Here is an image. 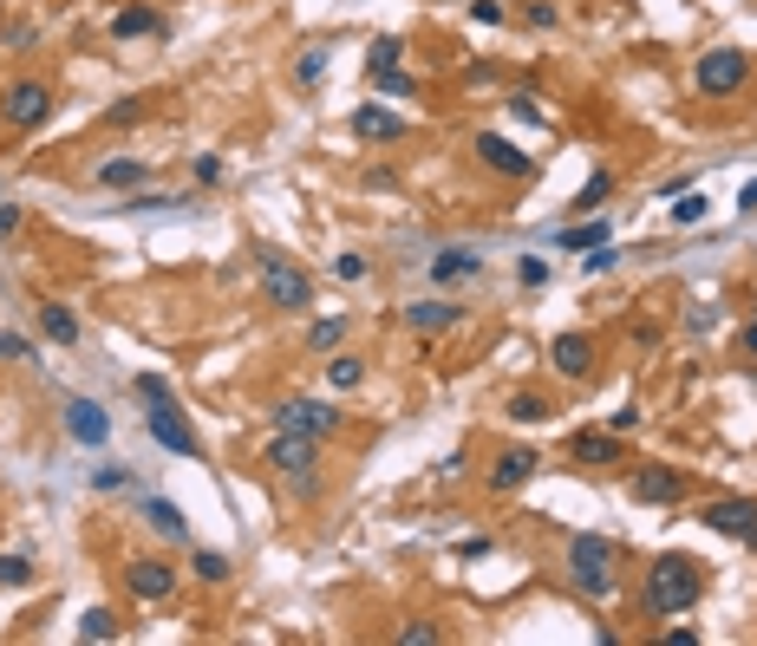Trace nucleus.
Segmentation results:
<instances>
[{
  "label": "nucleus",
  "instance_id": "nucleus-1",
  "mask_svg": "<svg viewBox=\"0 0 757 646\" xmlns=\"http://www.w3.org/2000/svg\"><path fill=\"white\" fill-rule=\"evenodd\" d=\"M698 587H705V574H698L692 555H660L646 569V607L653 614H686L692 601H698Z\"/></svg>",
  "mask_w": 757,
  "mask_h": 646
},
{
  "label": "nucleus",
  "instance_id": "nucleus-2",
  "mask_svg": "<svg viewBox=\"0 0 757 646\" xmlns=\"http://www.w3.org/2000/svg\"><path fill=\"white\" fill-rule=\"evenodd\" d=\"M692 85H698V98H738L751 85V53L745 46H705L692 66Z\"/></svg>",
  "mask_w": 757,
  "mask_h": 646
},
{
  "label": "nucleus",
  "instance_id": "nucleus-3",
  "mask_svg": "<svg viewBox=\"0 0 757 646\" xmlns=\"http://www.w3.org/2000/svg\"><path fill=\"white\" fill-rule=\"evenodd\" d=\"M568 581H575L581 594L608 601V594H614V542H608V536H575V542H568Z\"/></svg>",
  "mask_w": 757,
  "mask_h": 646
},
{
  "label": "nucleus",
  "instance_id": "nucleus-4",
  "mask_svg": "<svg viewBox=\"0 0 757 646\" xmlns=\"http://www.w3.org/2000/svg\"><path fill=\"white\" fill-rule=\"evenodd\" d=\"M144 405H150V412H144L150 444H164V451H177V457H203V437H197V425L183 419L177 392H164V399H144Z\"/></svg>",
  "mask_w": 757,
  "mask_h": 646
},
{
  "label": "nucleus",
  "instance_id": "nucleus-5",
  "mask_svg": "<svg viewBox=\"0 0 757 646\" xmlns=\"http://www.w3.org/2000/svg\"><path fill=\"white\" fill-rule=\"evenodd\" d=\"M262 287H269V300H275L281 314H307L314 307V275L307 268H294L287 255H262Z\"/></svg>",
  "mask_w": 757,
  "mask_h": 646
},
{
  "label": "nucleus",
  "instance_id": "nucleus-6",
  "mask_svg": "<svg viewBox=\"0 0 757 646\" xmlns=\"http://www.w3.org/2000/svg\"><path fill=\"white\" fill-rule=\"evenodd\" d=\"M0 118H7L13 131H40V125L53 118V85H46V78H13L7 98H0Z\"/></svg>",
  "mask_w": 757,
  "mask_h": 646
},
{
  "label": "nucleus",
  "instance_id": "nucleus-7",
  "mask_svg": "<svg viewBox=\"0 0 757 646\" xmlns=\"http://www.w3.org/2000/svg\"><path fill=\"white\" fill-rule=\"evenodd\" d=\"M698 522L712 529V536H732V542H745V549H757V502L751 497H718L698 509Z\"/></svg>",
  "mask_w": 757,
  "mask_h": 646
},
{
  "label": "nucleus",
  "instance_id": "nucleus-8",
  "mask_svg": "<svg viewBox=\"0 0 757 646\" xmlns=\"http://www.w3.org/2000/svg\"><path fill=\"white\" fill-rule=\"evenodd\" d=\"M275 431H301V437H334L340 412L327 399H281L275 405Z\"/></svg>",
  "mask_w": 757,
  "mask_h": 646
},
{
  "label": "nucleus",
  "instance_id": "nucleus-9",
  "mask_svg": "<svg viewBox=\"0 0 757 646\" xmlns=\"http://www.w3.org/2000/svg\"><path fill=\"white\" fill-rule=\"evenodd\" d=\"M477 163L483 170H496V177H509V183H523V177H536V157L529 150H516V144L503 138V131H477Z\"/></svg>",
  "mask_w": 757,
  "mask_h": 646
},
{
  "label": "nucleus",
  "instance_id": "nucleus-10",
  "mask_svg": "<svg viewBox=\"0 0 757 646\" xmlns=\"http://www.w3.org/2000/svg\"><path fill=\"white\" fill-rule=\"evenodd\" d=\"M314 451H320V437L275 431V437H269V451H262V464H269V470H281V477H307V470H314Z\"/></svg>",
  "mask_w": 757,
  "mask_h": 646
},
{
  "label": "nucleus",
  "instance_id": "nucleus-11",
  "mask_svg": "<svg viewBox=\"0 0 757 646\" xmlns=\"http://www.w3.org/2000/svg\"><path fill=\"white\" fill-rule=\"evenodd\" d=\"M125 587H132V601H170L177 594V569L164 555H138V562H125Z\"/></svg>",
  "mask_w": 757,
  "mask_h": 646
},
{
  "label": "nucleus",
  "instance_id": "nucleus-12",
  "mask_svg": "<svg viewBox=\"0 0 757 646\" xmlns=\"http://www.w3.org/2000/svg\"><path fill=\"white\" fill-rule=\"evenodd\" d=\"M536 470H543V451H536V444H509V451L490 464V490H496V497H509V490H523Z\"/></svg>",
  "mask_w": 757,
  "mask_h": 646
},
{
  "label": "nucleus",
  "instance_id": "nucleus-13",
  "mask_svg": "<svg viewBox=\"0 0 757 646\" xmlns=\"http://www.w3.org/2000/svg\"><path fill=\"white\" fill-rule=\"evenodd\" d=\"M549 366L561 372V379H575V385L595 379V340H588V333H555L549 340Z\"/></svg>",
  "mask_w": 757,
  "mask_h": 646
},
{
  "label": "nucleus",
  "instance_id": "nucleus-14",
  "mask_svg": "<svg viewBox=\"0 0 757 646\" xmlns=\"http://www.w3.org/2000/svg\"><path fill=\"white\" fill-rule=\"evenodd\" d=\"M66 437L72 444H85V451H98V444L112 437L105 405H98V399H66Z\"/></svg>",
  "mask_w": 757,
  "mask_h": 646
},
{
  "label": "nucleus",
  "instance_id": "nucleus-15",
  "mask_svg": "<svg viewBox=\"0 0 757 646\" xmlns=\"http://www.w3.org/2000/svg\"><path fill=\"white\" fill-rule=\"evenodd\" d=\"M353 138H366V144H399V138H412V125H406L399 112H386V105H359V112H353Z\"/></svg>",
  "mask_w": 757,
  "mask_h": 646
},
{
  "label": "nucleus",
  "instance_id": "nucleus-16",
  "mask_svg": "<svg viewBox=\"0 0 757 646\" xmlns=\"http://www.w3.org/2000/svg\"><path fill=\"white\" fill-rule=\"evenodd\" d=\"M686 497V477L666 470V464H640L633 470V502H680Z\"/></svg>",
  "mask_w": 757,
  "mask_h": 646
},
{
  "label": "nucleus",
  "instance_id": "nucleus-17",
  "mask_svg": "<svg viewBox=\"0 0 757 646\" xmlns=\"http://www.w3.org/2000/svg\"><path fill=\"white\" fill-rule=\"evenodd\" d=\"M575 464H588V470H608V464H627V451H620L614 431H575Z\"/></svg>",
  "mask_w": 757,
  "mask_h": 646
},
{
  "label": "nucleus",
  "instance_id": "nucleus-18",
  "mask_svg": "<svg viewBox=\"0 0 757 646\" xmlns=\"http://www.w3.org/2000/svg\"><path fill=\"white\" fill-rule=\"evenodd\" d=\"M471 275H483L477 248H444V255H431V282H471Z\"/></svg>",
  "mask_w": 757,
  "mask_h": 646
},
{
  "label": "nucleus",
  "instance_id": "nucleus-19",
  "mask_svg": "<svg viewBox=\"0 0 757 646\" xmlns=\"http://www.w3.org/2000/svg\"><path fill=\"white\" fill-rule=\"evenodd\" d=\"M144 522H150L157 536H170V542H183V536H190V516H183L170 497H144Z\"/></svg>",
  "mask_w": 757,
  "mask_h": 646
},
{
  "label": "nucleus",
  "instance_id": "nucleus-20",
  "mask_svg": "<svg viewBox=\"0 0 757 646\" xmlns=\"http://www.w3.org/2000/svg\"><path fill=\"white\" fill-rule=\"evenodd\" d=\"M150 33H164V13H157V7H125V13H112V40H150Z\"/></svg>",
  "mask_w": 757,
  "mask_h": 646
},
{
  "label": "nucleus",
  "instance_id": "nucleus-21",
  "mask_svg": "<svg viewBox=\"0 0 757 646\" xmlns=\"http://www.w3.org/2000/svg\"><path fill=\"white\" fill-rule=\"evenodd\" d=\"M406 327L412 333H444V327H458V307L451 300H412L406 307Z\"/></svg>",
  "mask_w": 757,
  "mask_h": 646
},
{
  "label": "nucleus",
  "instance_id": "nucleus-22",
  "mask_svg": "<svg viewBox=\"0 0 757 646\" xmlns=\"http://www.w3.org/2000/svg\"><path fill=\"white\" fill-rule=\"evenodd\" d=\"M40 333H46L53 347H78V314L60 307V300H40Z\"/></svg>",
  "mask_w": 757,
  "mask_h": 646
},
{
  "label": "nucleus",
  "instance_id": "nucleus-23",
  "mask_svg": "<svg viewBox=\"0 0 757 646\" xmlns=\"http://www.w3.org/2000/svg\"><path fill=\"white\" fill-rule=\"evenodd\" d=\"M601 242H608V215H581L575 229L555 235V248H575V255H588V248H601Z\"/></svg>",
  "mask_w": 757,
  "mask_h": 646
},
{
  "label": "nucleus",
  "instance_id": "nucleus-24",
  "mask_svg": "<svg viewBox=\"0 0 757 646\" xmlns=\"http://www.w3.org/2000/svg\"><path fill=\"white\" fill-rule=\"evenodd\" d=\"M144 177H150V170H144L138 157H105V163H98V183H105V190H138Z\"/></svg>",
  "mask_w": 757,
  "mask_h": 646
},
{
  "label": "nucleus",
  "instance_id": "nucleus-25",
  "mask_svg": "<svg viewBox=\"0 0 757 646\" xmlns=\"http://www.w3.org/2000/svg\"><path fill=\"white\" fill-rule=\"evenodd\" d=\"M327 72H334V46H307V53L294 60V85H301V92H314Z\"/></svg>",
  "mask_w": 757,
  "mask_h": 646
},
{
  "label": "nucleus",
  "instance_id": "nucleus-26",
  "mask_svg": "<svg viewBox=\"0 0 757 646\" xmlns=\"http://www.w3.org/2000/svg\"><path fill=\"white\" fill-rule=\"evenodd\" d=\"M549 412H555V405L543 399V392H516V399L503 405V419H509V425H543Z\"/></svg>",
  "mask_w": 757,
  "mask_h": 646
},
{
  "label": "nucleus",
  "instance_id": "nucleus-27",
  "mask_svg": "<svg viewBox=\"0 0 757 646\" xmlns=\"http://www.w3.org/2000/svg\"><path fill=\"white\" fill-rule=\"evenodd\" d=\"M608 190H614V177H608V170H595V177H588V183L575 190V203H568V210H575V215H601Z\"/></svg>",
  "mask_w": 757,
  "mask_h": 646
},
{
  "label": "nucleus",
  "instance_id": "nucleus-28",
  "mask_svg": "<svg viewBox=\"0 0 757 646\" xmlns=\"http://www.w3.org/2000/svg\"><path fill=\"white\" fill-rule=\"evenodd\" d=\"M327 385H334V392H359V385H366V359L340 353L334 366H327Z\"/></svg>",
  "mask_w": 757,
  "mask_h": 646
},
{
  "label": "nucleus",
  "instance_id": "nucleus-29",
  "mask_svg": "<svg viewBox=\"0 0 757 646\" xmlns=\"http://www.w3.org/2000/svg\"><path fill=\"white\" fill-rule=\"evenodd\" d=\"M340 340H346V320H340V314H327V320H314V327H307V347H314V353H334Z\"/></svg>",
  "mask_w": 757,
  "mask_h": 646
},
{
  "label": "nucleus",
  "instance_id": "nucleus-30",
  "mask_svg": "<svg viewBox=\"0 0 757 646\" xmlns=\"http://www.w3.org/2000/svg\"><path fill=\"white\" fill-rule=\"evenodd\" d=\"M190 569H197V581H209V587H222V581H229V569H235V562H229V555H222V549H197V562H190Z\"/></svg>",
  "mask_w": 757,
  "mask_h": 646
},
{
  "label": "nucleus",
  "instance_id": "nucleus-31",
  "mask_svg": "<svg viewBox=\"0 0 757 646\" xmlns=\"http://www.w3.org/2000/svg\"><path fill=\"white\" fill-rule=\"evenodd\" d=\"M399 60H406V40H392V33L366 46V72H392V66H399Z\"/></svg>",
  "mask_w": 757,
  "mask_h": 646
},
{
  "label": "nucleus",
  "instance_id": "nucleus-32",
  "mask_svg": "<svg viewBox=\"0 0 757 646\" xmlns=\"http://www.w3.org/2000/svg\"><path fill=\"white\" fill-rule=\"evenodd\" d=\"M78 634H85V640H118V614H112V607H92V614L78 621Z\"/></svg>",
  "mask_w": 757,
  "mask_h": 646
},
{
  "label": "nucleus",
  "instance_id": "nucleus-33",
  "mask_svg": "<svg viewBox=\"0 0 757 646\" xmlns=\"http://www.w3.org/2000/svg\"><path fill=\"white\" fill-rule=\"evenodd\" d=\"M392 640H399V646H438V640H444V627H438V621H406Z\"/></svg>",
  "mask_w": 757,
  "mask_h": 646
},
{
  "label": "nucleus",
  "instance_id": "nucleus-34",
  "mask_svg": "<svg viewBox=\"0 0 757 646\" xmlns=\"http://www.w3.org/2000/svg\"><path fill=\"white\" fill-rule=\"evenodd\" d=\"M27 581H33V562H27L20 549H13V555H0V587H27Z\"/></svg>",
  "mask_w": 757,
  "mask_h": 646
},
{
  "label": "nucleus",
  "instance_id": "nucleus-35",
  "mask_svg": "<svg viewBox=\"0 0 757 646\" xmlns=\"http://www.w3.org/2000/svg\"><path fill=\"white\" fill-rule=\"evenodd\" d=\"M516 282L543 287V282H549V255H523V262H516Z\"/></svg>",
  "mask_w": 757,
  "mask_h": 646
},
{
  "label": "nucleus",
  "instance_id": "nucleus-36",
  "mask_svg": "<svg viewBox=\"0 0 757 646\" xmlns=\"http://www.w3.org/2000/svg\"><path fill=\"white\" fill-rule=\"evenodd\" d=\"M673 222H680V229H698V222H705V197H698V190L680 197V203H673Z\"/></svg>",
  "mask_w": 757,
  "mask_h": 646
},
{
  "label": "nucleus",
  "instance_id": "nucleus-37",
  "mask_svg": "<svg viewBox=\"0 0 757 646\" xmlns=\"http://www.w3.org/2000/svg\"><path fill=\"white\" fill-rule=\"evenodd\" d=\"M614 262H620V248H614V242H601V248H588V255H581V268H588V275H608Z\"/></svg>",
  "mask_w": 757,
  "mask_h": 646
},
{
  "label": "nucleus",
  "instance_id": "nucleus-38",
  "mask_svg": "<svg viewBox=\"0 0 757 646\" xmlns=\"http://www.w3.org/2000/svg\"><path fill=\"white\" fill-rule=\"evenodd\" d=\"M509 112H516L523 125H543V105H536V92H529V85H523V92L509 98Z\"/></svg>",
  "mask_w": 757,
  "mask_h": 646
},
{
  "label": "nucleus",
  "instance_id": "nucleus-39",
  "mask_svg": "<svg viewBox=\"0 0 757 646\" xmlns=\"http://www.w3.org/2000/svg\"><path fill=\"white\" fill-rule=\"evenodd\" d=\"M372 78H379V92H386V98H406V92H412V72H372Z\"/></svg>",
  "mask_w": 757,
  "mask_h": 646
},
{
  "label": "nucleus",
  "instance_id": "nucleus-40",
  "mask_svg": "<svg viewBox=\"0 0 757 646\" xmlns=\"http://www.w3.org/2000/svg\"><path fill=\"white\" fill-rule=\"evenodd\" d=\"M0 359H33V340L27 333H0Z\"/></svg>",
  "mask_w": 757,
  "mask_h": 646
},
{
  "label": "nucleus",
  "instance_id": "nucleus-41",
  "mask_svg": "<svg viewBox=\"0 0 757 646\" xmlns=\"http://www.w3.org/2000/svg\"><path fill=\"white\" fill-rule=\"evenodd\" d=\"M197 183H222V157H215V150H203V157H197Z\"/></svg>",
  "mask_w": 757,
  "mask_h": 646
},
{
  "label": "nucleus",
  "instance_id": "nucleus-42",
  "mask_svg": "<svg viewBox=\"0 0 757 646\" xmlns=\"http://www.w3.org/2000/svg\"><path fill=\"white\" fill-rule=\"evenodd\" d=\"M523 20H529V27H555L561 13H555L549 0H529V7H523Z\"/></svg>",
  "mask_w": 757,
  "mask_h": 646
},
{
  "label": "nucleus",
  "instance_id": "nucleus-43",
  "mask_svg": "<svg viewBox=\"0 0 757 646\" xmlns=\"http://www.w3.org/2000/svg\"><path fill=\"white\" fill-rule=\"evenodd\" d=\"M334 275H340V282H366V255H340Z\"/></svg>",
  "mask_w": 757,
  "mask_h": 646
},
{
  "label": "nucleus",
  "instance_id": "nucleus-44",
  "mask_svg": "<svg viewBox=\"0 0 757 646\" xmlns=\"http://www.w3.org/2000/svg\"><path fill=\"white\" fill-rule=\"evenodd\" d=\"M164 392H170L164 372H138V399H164Z\"/></svg>",
  "mask_w": 757,
  "mask_h": 646
},
{
  "label": "nucleus",
  "instance_id": "nucleus-45",
  "mask_svg": "<svg viewBox=\"0 0 757 646\" xmlns=\"http://www.w3.org/2000/svg\"><path fill=\"white\" fill-rule=\"evenodd\" d=\"M608 431H614V437H627V431H640V412H633V405H620L614 419H608Z\"/></svg>",
  "mask_w": 757,
  "mask_h": 646
},
{
  "label": "nucleus",
  "instance_id": "nucleus-46",
  "mask_svg": "<svg viewBox=\"0 0 757 646\" xmlns=\"http://www.w3.org/2000/svg\"><path fill=\"white\" fill-rule=\"evenodd\" d=\"M471 20H477V27H496V20H503V7H496V0H471Z\"/></svg>",
  "mask_w": 757,
  "mask_h": 646
},
{
  "label": "nucleus",
  "instance_id": "nucleus-47",
  "mask_svg": "<svg viewBox=\"0 0 757 646\" xmlns=\"http://www.w3.org/2000/svg\"><path fill=\"white\" fill-rule=\"evenodd\" d=\"M92 484H98V490H125V484H132V470H125V464H118V470H98V477H92Z\"/></svg>",
  "mask_w": 757,
  "mask_h": 646
},
{
  "label": "nucleus",
  "instance_id": "nucleus-48",
  "mask_svg": "<svg viewBox=\"0 0 757 646\" xmlns=\"http://www.w3.org/2000/svg\"><path fill=\"white\" fill-rule=\"evenodd\" d=\"M138 118H144V105H138V98H125V105H112V125H138Z\"/></svg>",
  "mask_w": 757,
  "mask_h": 646
},
{
  "label": "nucleus",
  "instance_id": "nucleus-49",
  "mask_svg": "<svg viewBox=\"0 0 757 646\" xmlns=\"http://www.w3.org/2000/svg\"><path fill=\"white\" fill-rule=\"evenodd\" d=\"M458 555H464V562H477V555H490V536H464V542H458Z\"/></svg>",
  "mask_w": 757,
  "mask_h": 646
},
{
  "label": "nucleus",
  "instance_id": "nucleus-50",
  "mask_svg": "<svg viewBox=\"0 0 757 646\" xmlns=\"http://www.w3.org/2000/svg\"><path fill=\"white\" fill-rule=\"evenodd\" d=\"M738 210H745V215L757 210V177H751V183H745V190H738Z\"/></svg>",
  "mask_w": 757,
  "mask_h": 646
},
{
  "label": "nucleus",
  "instance_id": "nucleus-51",
  "mask_svg": "<svg viewBox=\"0 0 757 646\" xmlns=\"http://www.w3.org/2000/svg\"><path fill=\"white\" fill-rule=\"evenodd\" d=\"M7 229H20V210H13V203L0 210V235H7Z\"/></svg>",
  "mask_w": 757,
  "mask_h": 646
},
{
  "label": "nucleus",
  "instance_id": "nucleus-52",
  "mask_svg": "<svg viewBox=\"0 0 757 646\" xmlns=\"http://www.w3.org/2000/svg\"><path fill=\"white\" fill-rule=\"evenodd\" d=\"M745 347H751V353H757V314H751V327H745Z\"/></svg>",
  "mask_w": 757,
  "mask_h": 646
}]
</instances>
